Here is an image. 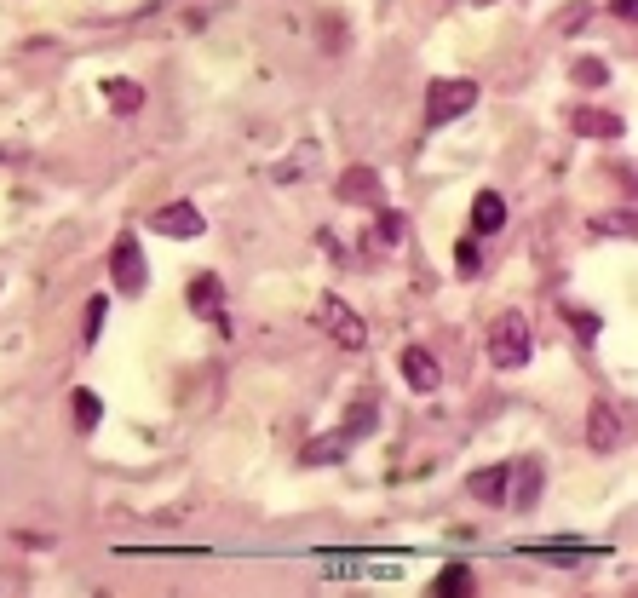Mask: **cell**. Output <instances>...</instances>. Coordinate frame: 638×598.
Segmentation results:
<instances>
[{
	"instance_id": "cell-1",
	"label": "cell",
	"mask_w": 638,
	"mask_h": 598,
	"mask_svg": "<svg viewBox=\"0 0 638 598\" xmlns=\"http://www.w3.org/2000/svg\"><path fill=\"white\" fill-rule=\"evenodd\" d=\"M529 357H535V340H529V322L518 317V311H506V317H495V328H489V363L495 368H524Z\"/></svg>"
},
{
	"instance_id": "cell-2",
	"label": "cell",
	"mask_w": 638,
	"mask_h": 598,
	"mask_svg": "<svg viewBox=\"0 0 638 598\" xmlns=\"http://www.w3.org/2000/svg\"><path fill=\"white\" fill-rule=\"evenodd\" d=\"M478 104V81H432L426 87V127H449Z\"/></svg>"
},
{
	"instance_id": "cell-3",
	"label": "cell",
	"mask_w": 638,
	"mask_h": 598,
	"mask_svg": "<svg viewBox=\"0 0 638 598\" xmlns=\"http://www.w3.org/2000/svg\"><path fill=\"white\" fill-rule=\"evenodd\" d=\"M110 276L121 294H144V282H150V259H144V242H138L133 230H121L110 248Z\"/></svg>"
},
{
	"instance_id": "cell-4",
	"label": "cell",
	"mask_w": 638,
	"mask_h": 598,
	"mask_svg": "<svg viewBox=\"0 0 638 598\" xmlns=\"http://www.w3.org/2000/svg\"><path fill=\"white\" fill-rule=\"evenodd\" d=\"M317 322H322V328H328V334H334V340L345 345V351H363V345H368L363 317H357V311H351V305H345L340 294H328V299L317 305Z\"/></svg>"
},
{
	"instance_id": "cell-5",
	"label": "cell",
	"mask_w": 638,
	"mask_h": 598,
	"mask_svg": "<svg viewBox=\"0 0 638 598\" xmlns=\"http://www.w3.org/2000/svg\"><path fill=\"white\" fill-rule=\"evenodd\" d=\"M541 489H547V472H541V460H512V472H506V501L512 512H535L541 506Z\"/></svg>"
},
{
	"instance_id": "cell-6",
	"label": "cell",
	"mask_w": 638,
	"mask_h": 598,
	"mask_svg": "<svg viewBox=\"0 0 638 598\" xmlns=\"http://www.w3.org/2000/svg\"><path fill=\"white\" fill-rule=\"evenodd\" d=\"M150 230H161V236H173V242H184V236H202L207 219H202V207H190V202H167L150 219Z\"/></svg>"
},
{
	"instance_id": "cell-7",
	"label": "cell",
	"mask_w": 638,
	"mask_h": 598,
	"mask_svg": "<svg viewBox=\"0 0 638 598\" xmlns=\"http://www.w3.org/2000/svg\"><path fill=\"white\" fill-rule=\"evenodd\" d=\"M518 552L541 558V564H587V558H598V552H610V547H587V541H535V547H518Z\"/></svg>"
},
{
	"instance_id": "cell-8",
	"label": "cell",
	"mask_w": 638,
	"mask_h": 598,
	"mask_svg": "<svg viewBox=\"0 0 638 598\" xmlns=\"http://www.w3.org/2000/svg\"><path fill=\"white\" fill-rule=\"evenodd\" d=\"M506 472H512V460H495V466L472 472V478H466V495L483 501V506H501L506 501Z\"/></svg>"
},
{
	"instance_id": "cell-9",
	"label": "cell",
	"mask_w": 638,
	"mask_h": 598,
	"mask_svg": "<svg viewBox=\"0 0 638 598\" xmlns=\"http://www.w3.org/2000/svg\"><path fill=\"white\" fill-rule=\"evenodd\" d=\"M403 380H409L414 391H437L443 386V368H437V357L426 351V345H409V351H403Z\"/></svg>"
},
{
	"instance_id": "cell-10",
	"label": "cell",
	"mask_w": 638,
	"mask_h": 598,
	"mask_svg": "<svg viewBox=\"0 0 638 598\" xmlns=\"http://www.w3.org/2000/svg\"><path fill=\"white\" fill-rule=\"evenodd\" d=\"M495 230H506L501 190H478V196H472V236H495Z\"/></svg>"
},
{
	"instance_id": "cell-11",
	"label": "cell",
	"mask_w": 638,
	"mask_h": 598,
	"mask_svg": "<svg viewBox=\"0 0 638 598\" xmlns=\"http://www.w3.org/2000/svg\"><path fill=\"white\" fill-rule=\"evenodd\" d=\"M587 443H593L598 455H610L621 443V414L610 403H593V420H587Z\"/></svg>"
},
{
	"instance_id": "cell-12",
	"label": "cell",
	"mask_w": 638,
	"mask_h": 598,
	"mask_svg": "<svg viewBox=\"0 0 638 598\" xmlns=\"http://www.w3.org/2000/svg\"><path fill=\"white\" fill-rule=\"evenodd\" d=\"M219 294H225V288H219V276H190V288H184V299H190V311H207V317L219 322V328H230L225 322V311H219Z\"/></svg>"
},
{
	"instance_id": "cell-13",
	"label": "cell",
	"mask_w": 638,
	"mask_h": 598,
	"mask_svg": "<svg viewBox=\"0 0 638 598\" xmlns=\"http://www.w3.org/2000/svg\"><path fill=\"white\" fill-rule=\"evenodd\" d=\"M340 196L345 202H380V173H374V167H345Z\"/></svg>"
},
{
	"instance_id": "cell-14",
	"label": "cell",
	"mask_w": 638,
	"mask_h": 598,
	"mask_svg": "<svg viewBox=\"0 0 638 598\" xmlns=\"http://www.w3.org/2000/svg\"><path fill=\"white\" fill-rule=\"evenodd\" d=\"M104 98H110L115 115H138V110H144V87H138V81H127V75L104 81Z\"/></svg>"
},
{
	"instance_id": "cell-15",
	"label": "cell",
	"mask_w": 638,
	"mask_h": 598,
	"mask_svg": "<svg viewBox=\"0 0 638 598\" xmlns=\"http://www.w3.org/2000/svg\"><path fill=\"white\" fill-rule=\"evenodd\" d=\"M575 133H587V138H621L627 127H621V115H610V110H575Z\"/></svg>"
},
{
	"instance_id": "cell-16",
	"label": "cell",
	"mask_w": 638,
	"mask_h": 598,
	"mask_svg": "<svg viewBox=\"0 0 638 598\" xmlns=\"http://www.w3.org/2000/svg\"><path fill=\"white\" fill-rule=\"evenodd\" d=\"M472 587H478V575L466 570V564H443V570H437V581H432V593H443V598L472 593Z\"/></svg>"
},
{
	"instance_id": "cell-17",
	"label": "cell",
	"mask_w": 638,
	"mask_h": 598,
	"mask_svg": "<svg viewBox=\"0 0 638 598\" xmlns=\"http://www.w3.org/2000/svg\"><path fill=\"white\" fill-rule=\"evenodd\" d=\"M69 409H75V426H81V432H92V426L104 420V403H98V391H87V386L69 397Z\"/></svg>"
},
{
	"instance_id": "cell-18",
	"label": "cell",
	"mask_w": 638,
	"mask_h": 598,
	"mask_svg": "<svg viewBox=\"0 0 638 598\" xmlns=\"http://www.w3.org/2000/svg\"><path fill=\"white\" fill-rule=\"evenodd\" d=\"M575 87H610V64L604 58H575Z\"/></svg>"
},
{
	"instance_id": "cell-19",
	"label": "cell",
	"mask_w": 638,
	"mask_h": 598,
	"mask_svg": "<svg viewBox=\"0 0 638 598\" xmlns=\"http://www.w3.org/2000/svg\"><path fill=\"white\" fill-rule=\"evenodd\" d=\"M81 317H87V340H98V334H104V317H110V294H92Z\"/></svg>"
},
{
	"instance_id": "cell-20",
	"label": "cell",
	"mask_w": 638,
	"mask_h": 598,
	"mask_svg": "<svg viewBox=\"0 0 638 598\" xmlns=\"http://www.w3.org/2000/svg\"><path fill=\"white\" fill-rule=\"evenodd\" d=\"M345 455V437H328V443H311L305 449V466H334Z\"/></svg>"
},
{
	"instance_id": "cell-21",
	"label": "cell",
	"mask_w": 638,
	"mask_h": 598,
	"mask_svg": "<svg viewBox=\"0 0 638 598\" xmlns=\"http://www.w3.org/2000/svg\"><path fill=\"white\" fill-rule=\"evenodd\" d=\"M570 328H575V340H598V334H604V317H598V311H570Z\"/></svg>"
},
{
	"instance_id": "cell-22",
	"label": "cell",
	"mask_w": 638,
	"mask_h": 598,
	"mask_svg": "<svg viewBox=\"0 0 638 598\" xmlns=\"http://www.w3.org/2000/svg\"><path fill=\"white\" fill-rule=\"evenodd\" d=\"M403 230H409V225H403V213H391V207H386V213H380V242L397 248V242H403Z\"/></svg>"
},
{
	"instance_id": "cell-23",
	"label": "cell",
	"mask_w": 638,
	"mask_h": 598,
	"mask_svg": "<svg viewBox=\"0 0 638 598\" xmlns=\"http://www.w3.org/2000/svg\"><path fill=\"white\" fill-rule=\"evenodd\" d=\"M368 420H374V403H357V409H351V426H345V443H351V437H363Z\"/></svg>"
},
{
	"instance_id": "cell-24",
	"label": "cell",
	"mask_w": 638,
	"mask_h": 598,
	"mask_svg": "<svg viewBox=\"0 0 638 598\" xmlns=\"http://www.w3.org/2000/svg\"><path fill=\"white\" fill-rule=\"evenodd\" d=\"M455 265H460V271H466V276L478 271V265H483V253H478V242H460V248H455Z\"/></svg>"
},
{
	"instance_id": "cell-25",
	"label": "cell",
	"mask_w": 638,
	"mask_h": 598,
	"mask_svg": "<svg viewBox=\"0 0 638 598\" xmlns=\"http://www.w3.org/2000/svg\"><path fill=\"white\" fill-rule=\"evenodd\" d=\"M478 6H489V0H478Z\"/></svg>"
}]
</instances>
